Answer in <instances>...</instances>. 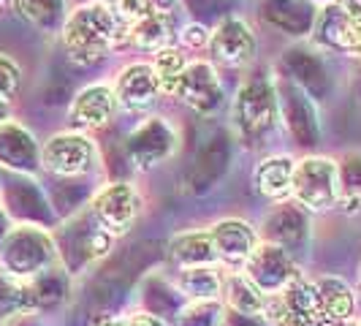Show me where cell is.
<instances>
[{"label":"cell","instance_id":"1","mask_svg":"<svg viewBox=\"0 0 361 326\" xmlns=\"http://www.w3.org/2000/svg\"><path fill=\"white\" fill-rule=\"evenodd\" d=\"M63 49L73 66H95L128 44V28L104 0H90L68 11L60 30Z\"/></svg>","mask_w":361,"mask_h":326},{"label":"cell","instance_id":"2","mask_svg":"<svg viewBox=\"0 0 361 326\" xmlns=\"http://www.w3.org/2000/svg\"><path fill=\"white\" fill-rule=\"evenodd\" d=\"M231 126L245 147L264 145L280 126V87L269 76L247 79L231 101Z\"/></svg>","mask_w":361,"mask_h":326},{"label":"cell","instance_id":"3","mask_svg":"<svg viewBox=\"0 0 361 326\" xmlns=\"http://www.w3.org/2000/svg\"><path fill=\"white\" fill-rule=\"evenodd\" d=\"M52 264H57L54 236L36 223L14 226L0 239V267L8 277L30 280Z\"/></svg>","mask_w":361,"mask_h":326},{"label":"cell","instance_id":"4","mask_svg":"<svg viewBox=\"0 0 361 326\" xmlns=\"http://www.w3.org/2000/svg\"><path fill=\"white\" fill-rule=\"evenodd\" d=\"M290 201L305 212L326 215L340 210V166L329 155H305L293 166Z\"/></svg>","mask_w":361,"mask_h":326},{"label":"cell","instance_id":"5","mask_svg":"<svg viewBox=\"0 0 361 326\" xmlns=\"http://www.w3.org/2000/svg\"><path fill=\"white\" fill-rule=\"evenodd\" d=\"M312 38L326 52L361 60V0H326L315 11Z\"/></svg>","mask_w":361,"mask_h":326},{"label":"cell","instance_id":"6","mask_svg":"<svg viewBox=\"0 0 361 326\" xmlns=\"http://www.w3.org/2000/svg\"><path fill=\"white\" fill-rule=\"evenodd\" d=\"M145 212V199L130 182H109L90 201L92 220L106 231L111 239L130 234V229L139 223Z\"/></svg>","mask_w":361,"mask_h":326},{"label":"cell","instance_id":"7","mask_svg":"<svg viewBox=\"0 0 361 326\" xmlns=\"http://www.w3.org/2000/svg\"><path fill=\"white\" fill-rule=\"evenodd\" d=\"M98 163V147L82 131H63L41 145V166L57 177L90 174Z\"/></svg>","mask_w":361,"mask_h":326},{"label":"cell","instance_id":"8","mask_svg":"<svg viewBox=\"0 0 361 326\" xmlns=\"http://www.w3.org/2000/svg\"><path fill=\"white\" fill-rule=\"evenodd\" d=\"M111 236L92 220L90 210L85 212V215L79 217L73 226L68 229H63V234H60V245H57V261L68 270V274L76 270H85V267H90L95 264L98 258H104V255L111 250Z\"/></svg>","mask_w":361,"mask_h":326},{"label":"cell","instance_id":"9","mask_svg":"<svg viewBox=\"0 0 361 326\" xmlns=\"http://www.w3.org/2000/svg\"><path fill=\"white\" fill-rule=\"evenodd\" d=\"M180 145L174 126L163 117H147L145 123L133 128L126 139V155L139 169H155L166 163Z\"/></svg>","mask_w":361,"mask_h":326},{"label":"cell","instance_id":"10","mask_svg":"<svg viewBox=\"0 0 361 326\" xmlns=\"http://www.w3.org/2000/svg\"><path fill=\"white\" fill-rule=\"evenodd\" d=\"M209 57L212 66H226V68H245L250 66L258 54V38L253 28L242 17H226L209 30Z\"/></svg>","mask_w":361,"mask_h":326},{"label":"cell","instance_id":"11","mask_svg":"<svg viewBox=\"0 0 361 326\" xmlns=\"http://www.w3.org/2000/svg\"><path fill=\"white\" fill-rule=\"evenodd\" d=\"M177 98L201 117H212L226 104V90L212 60H188L182 71Z\"/></svg>","mask_w":361,"mask_h":326},{"label":"cell","instance_id":"12","mask_svg":"<svg viewBox=\"0 0 361 326\" xmlns=\"http://www.w3.org/2000/svg\"><path fill=\"white\" fill-rule=\"evenodd\" d=\"M242 272H245L267 296L280 294L290 280H296V277L302 274L299 264H296V255L288 253V250L280 248V245H271V242H258L255 253L250 255V261L245 264Z\"/></svg>","mask_w":361,"mask_h":326},{"label":"cell","instance_id":"13","mask_svg":"<svg viewBox=\"0 0 361 326\" xmlns=\"http://www.w3.org/2000/svg\"><path fill=\"white\" fill-rule=\"evenodd\" d=\"M207 231H209L212 248H215L217 264L228 267L231 272L245 270V264L250 261V255L255 253V248L261 242L258 229H253L242 217H223V220L212 223Z\"/></svg>","mask_w":361,"mask_h":326},{"label":"cell","instance_id":"14","mask_svg":"<svg viewBox=\"0 0 361 326\" xmlns=\"http://www.w3.org/2000/svg\"><path fill=\"white\" fill-rule=\"evenodd\" d=\"M120 111L117 95L111 85H87L73 95L71 107H68V126L71 131H95V128H106L114 114Z\"/></svg>","mask_w":361,"mask_h":326},{"label":"cell","instance_id":"15","mask_svg":"<svg viewBox=\"0 0 361 326\" xmlns=\"http://www.w3.org/2000/svg\"><path fill=\"white\" fill-rule=\"evenodd\" d=\"M111 87H114L120 109H126L130 114H145L161 98V87H158V79H155L149 63H128L126 68L117 73Z\"/></svg>","mask_w":361,"mask_h":326},{"label":"cell","instance_id":"16","mask_svg":"<svg viewBox=\"0 0 361 326\" xmlns=\"http://www.w3.org/2000/svg\"><path fill=\"white\" fill-rule=\"evenodd\" d=\"M258 236H261V242L280 245L288 253L296 255V250H302L307 245V236H310L307 212L296 201H280L269 215H267L264 229H261Z\"/></svg>","mask_w":361,"mask_h":326},{"label":"cell","instance_id":"17","mask_svg":"<svg viewBox=\"0 0 361 326\" xmlns=\"http://www.w3.org/2000/svg\"><path fill=\"white\" fill-rule=\"evenodd\" d=\"M277 296H280L283 310H286V326H331L321 310L315 280L299 274Z\"/></svg>","mask_w":361,"mask_h":326},{"label":"cell","instance_id":"18","mask_svg":"<svg viewBox=\"0 0 361 326\" xmlns=\"http://www.w3.org/2000/svg\"><path fill=\"white\" fill-rule=\"evenodd\" d=\"M0 166H8L22 174H33L41 166V147L33 133L14 120L0 126Z\"/></svg>","mask_w":361,"mask_h":326},{"label":"cell","instance_id":"19","mask_svg":"<svg viewBox=\"0 0 361 326\" xmlns=\"http://www.w3.org/2000/svg\"><path fill=\"white\" fill-rule=\"evenodd\" d=\"M177 19L174 14H166V11H149L147 17H142L139 22H133L128 28V44L139 52L155 54L166 49V47H174L177 44Z\"/></svg>","mask_w":361,"mask_h":326},{"label":"cell","instance_id":"20","mask_svg":"<svg viewBox=\"0 0 361 326\" xmlns=\"http://www.w3.org/2000/svg\"><path fill=\"white\" fill-rule=\"evenodd\" d=\"M315 289L321 299L326 321L331 326H348L356 321V294L337 274H321L315 277Z\"/></svg>","mask_w":361,"mask_h":326},{"label":"cell","instance_id":"21","mask_svg":"<svg viewBox=\"0 0 361 326\" xmlns=\"http://www.w3.org/2000/svg\"><path fill=\"white\" fill-rule=\"evenodd\" d=\"M293 166L290 155H269L255 166L253 185L255 191L269 201H290V182H293Z\"/></svg>","mask_w":361,"mask_h":326},{"label":"cell","instance_id":"22","mask_svg":"<svg viewBox=\"0 0 361 326\" xmlns=\"http://www.w3.org/2000/svg\"><path fill=\"white\" fill-rule=\"evenodd\" d=\"M169 261L177 270H190V267H217V255L212 248L209 231H185L169 242Z\"/></svg>","mask_w":361,"mask_h":326},{"label":"cell","instance_id":"23","mask_svg":"<svg viewBox=\"0 0 361 326\" xmlns=\"http://www.w3.org/2000/svg\"><path fill=\"white\" fill-rule=\"evenodd\" d=\"M27 289H30L33 310H52L68 299L71 274H68V270L57 261V264L47 267L44 272H38L36 277H30V280H27Z\"/></svg>","mask_w":361,"mask_h":326},{"label":"cell","instance_id":"24","mask_svg":"<svg viewBox=\"0 0 361 326\" xmlns=\"http://www.w3.org/2000/svg\"><path fill=\"white\" fill-rule=\"evenodd\" d=\"M223 305L234 313L261 315L267 305V294L255 286L245 272H226L223 274Z\"/></svg>","mask_w":361,"mask_h":326},{"label":"cell","instance_id":"25","mask_svg":"<svg viewBox=\"0 0 361 326\" xmlns=\"http://www.w3.org/2000/svg\"><path fill=\"white\" fill-rule=\"evenodd\" d=\"M174 289L180 291L185 302L196 299H220L223 296V272L217 267H190V270H177L174 274Z\"/></svg>","mask_w":361,"mask_h":326},{"label":"cell","instance_id":"26","mask_svg":"<svg viewBox=\"0 0 361 326\" xmlns=\"http://www.w3.org/2000/svg\"><path fill=\"white\" fill-rule=\"evenodd\" d=\"M14 6L33 28H38L47 36L60 33L63 22L68 17V3L66 0H14Z\"/></svg>","mask_w":361,"mask_h":326},{"label":"cell","instance_id":"27","mask_svg":"<svg viewBox=\"0 0 361 326\" xmlns=\"http://www.w3.org/2000/svg\"><path fill=\"white\" fill-rule=\"evenodd\" d=\"M149 66H152V73H155V79H158L161 95L177 98L182 71H185V66H188V57L182 54L180 47H166L161 52H155L152 60H149Z\"/></svg>","mask_w":361,"mask_h":326},{"label":"cell","instance_id":"28","mask_svg":"<svg viewBox=\"0 0 361 326\" xmlns=\"http://www.w3.org/2000/svg\"><path fill=\"white\" fill-rule=\"evenodd\" d=\"M340 166V210L359 212L361 210V152H345L337 161Z\"/></svg>","mask_w":361,"mask_h":326},{"label":"cell","instance_id":"29","mask_svg":"<svg viewBox=\"0 0 361 326\" xmlns=\"http://www.w3.org/2000/svg\"><path fill=\"white\" fill-rule=\"evenodd\" d=\"M223 313H226L223 299H196V302H185L180 308V313L174 315L171 326H220Z\"/></svg>","mask_w":361,"mask_h":326},{"label":"cell","instance_id":"30","mask_svg":"<svg viewBox=\"0 0 361 326\" xmlns=\"http://www.w3.org/2000/svg\"><path fill=\"white\" fill-rule=\"evenodd\" d=\"M33 310V299H30V289L27 280H17L8 274H0V321L11 318V315H22Z\"/></svg>","mask_w":361,"mask_h":326},{"label":"cell","instance_id":"31","mask_svg":"<svg viewBox=\"0 0 361 326\" xmlns=\"http://www.w3.org/2000/svg\"><path fill=\"white\" fill-rule=\"evenodd\" d=\"M22 87V68L11 54L0 52V98L3 101H14Z\"/></svg>","mask_w":361,"mask_h":326},{"label":"cell","instance_id":"32","mask_svg":"<svg viewBox=\"0 0 361 326\" xmlns=\"http://www.w3.org/2000/svg\"><path fill=\"white\" fill-rule=\"evenodd\" d=\"M104 3L126 28H130L133 22H139L152 11V0H104Z\"/></svg>","mask_w":361,"mask_h":326},{"label":"cell","instance_id":"33","mask_svg":"<svg viewBox=\"0 0 361 326\" xmlns=\"http://www.w3.org/2000/svg\"><path fill=\"white\" fill-rule=\"evenodd\" d=\"M177 44L185 49H207L209 47V28H204L201 22H188L177 33Z\"/></svg>","mask_w":361,"mask_h":326},{"label":"cell","instance_id":"34","mask_svg":"<svg viewBox=\"0 0 361 326\" xmlns=\"http://www.w3.org/2000/svg\"><path fill=\"white\" fill-rule=\"evenodd\" d=\"M220 326H271L264 315H245V313H234L226 308Z\"/></svg>","mask_w":361,"mask_h":326},{"label":"cell","instance_id":"35","mask_svg":"<svg viewBox=\"0 0 361 326\" xmlns=\"http://www.w3.org/2000/svg\"><path fill=\"white\" fill-rule=\"evenodd\" d=\"M126 324L128 326H171L166 318L152 315V313H147V310H136V313L126 315Z\"/></svg>","mask_w":361,"mask_h":326},{"label":"cell","instance_id":"36","mask_svg":"<svg viewBox=\"0 0 361 326\" xmlns=\"http://www.w3.org/2000/svg\"><path fill=\"white\" fill-rule=\"evenodd\" d=\"M8 120H11V104L0 98V126H3V123H8Z\"/></svg>","mask_w":361,"mask_h":326},{"label":"cell","instance_id":"37","mask_svg":"<svg viewBox=\"0 0 361 326\" xmlns=\"http://www.w3.org/2000/svg\"><path fill=\"white\" fill-rule=\"evenodd\" d=\"M95 326H128V324H126V318H104L101 324H95Z\"/></svg>","mask_w":361,"mask_h":326},{"label":"cell","instance_id":"38","mask_svg":"<svg viewBox=\"0 0 361 326\" xmlns=\"http://www.w3.org/2000/svg\"><path fill=\"white\" fill-rule=\"evenodd\" d=\"M6 6H14V0H0V8H6Z\"/></svg>","mask_w":361,"mask_h":326},{"label":"cell","instance_id":"39","mask_svg":"<svg viewBox=\"0 0 361 326\" xmlns=\"http://www.w3.org/2000/svg\"><path fill=\"white\" fill-rule=\"evenodd\" d=\"M6 236V229H3V215H0V239Z\"/></svg>","mask_w":361,"mask_h":326},{"label":"cell","instance_id":"40","mask_svg":"<svg viewBox=\"0 0 361 326\" xmlns=\"http://www.w3.org/2000/svg\"><path fill=\"white\" fill-rule=\"evenodd\" d=\"M348 326H361V321H353V324H348Z\"/></svg>","mask_w":361,"mask_h":326},{"label":"cell","instance_id":"41","mask_svg":"<svg viewBox=\"0 0 361 326\" xmlns=\"http://www.w3.org/2000/svg\"><path fill=\"white\" fill-rule=\"evenodd\" d=\"M359 280H361V267H359Z\"/></svg>","mask_w":361,"mask_h":326}]
</instances>
